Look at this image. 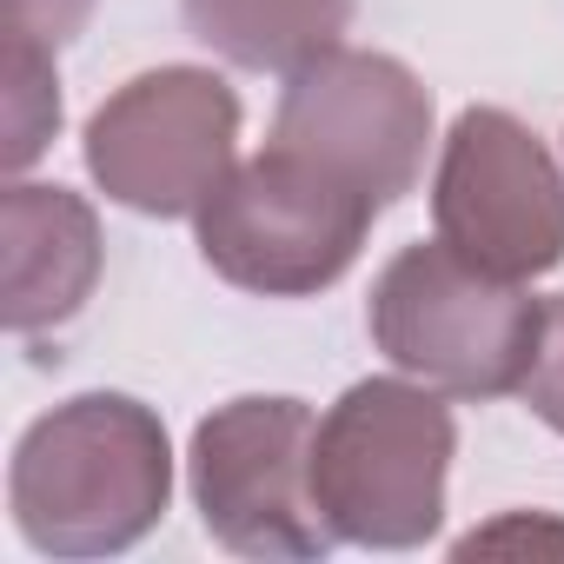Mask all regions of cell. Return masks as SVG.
I'll use <instances>...</instances> for the list:
<instances>
[{
	"mask_svg": "<svg viewBox=\"0 0 564 564\" xmlns=\"http://www.w3.org/2000/svg\"><path fill=\"white\" fill-rule=\"evenodd\" d=\"M173 498V445L153 405L80 392L41 412L8 465V505L41 557L133 551Z\"/></svg>",
	"mask_w": 564,
	"mask_h": 564,
	"instance_id": "cell-1",
	"label": "cell"
},
{
	"mask_svg": "<svg viewBox=\"0 0 564 564\" xmlns=\"http://www.w3.org/2000/svg\"><path fill=\"white\" fill-rule=\"evenodd\" d=\"M458 458L452 405L419 379H359L326 405L313 438L319 511L339 544L419 551L445 524V485Z\"/></svg>",
	"mask_w": 564,
	"mask_h": 564,
	"instance_id": "cell-2",
	"label": "cell"
},
{
	"mask_svg": "<svg viewBox=\"0 0 564 564\" xmlns=\"http://www.w3.org/2000/svg\"><path fill=\"white\" fill-rule=\"evenodd\" d=\"M544 300L524 293V279L485 272L458 246H405L366 300L372 346L445 399H505L531 372Z\"/></svg>",
	"mask_w": 564,
	"mask_h": 564,
	"instance_id": "cell-3",
	"label": "cell"
},
{
	"mask_svg": "<svg viewBox=\"0 0 564 564\" xmlns=\"http://www.w3.org/2000/svg\"><path fill=\"white\" fill-rule=\"evenodd\" d=\"M379 206L333 180L326 166L272 147L239 160L213 199L193 213L199 259L239 293L259 300H313L352 272Z\"/></svg>",
	"mask_w": 564,
	"mask_h": 564,
	"instance_id": "cell-4",
	"label": "cell"
},
{
	"mask_svg": "<svg viewBox=\"0 0 564 564\" xmlns=\"http://www.w3.org/2000/svg\"><path fill=\"white\" fill-rule=\"evenodd\" d=\"M313 438L319 412L306 399H226L193 425L186 485L199 505V524L232 557H272L306 564L339 544V531L319 511L313 485Z\"/></svg>",
	"mask_w": 564,
	"mask_h": 564,
	"instance_id": "cell-5",
	"label": "cell"
},
{
	"mask_svg": "<svg viewBox=\"0 0 564 564\" xmlns=\"http://www.w3.org/2000/svg\"><path fill=\"white\" fill-rule=\"evenodd\" d=\"M239 94L213 67H153L100 100L80 160L94 186L147 219H193L239 166Z\"/></svg>",
	"mask_w": 564,
	"mask_h": 564,
	"instance_id": "cell-6",
	"label": "cell"
},
{
	"mask_svg": "<svg viewBox=\"0 0 564 564\" xmlns=\"http://www.w3.org/2000/svg\"><path fill=\"white\" fill-rule=\"evenodd\" d=\"M272 147L326 166L333 180L359 186L386 213L425 173L432 94L392 54L333 47L300 74H286V94H279V113H272Z\"/></svg>",
	"mask_w": 564,
	"mask_h": 564,
	"instance_id": "cell-7",
	"label": "cell"
},
{
	"mask_svg": "<svg viewBox=\"0 0 564 564\" xmlns=\"http://www.w3.org/2000/svg\"><path fill=\"white\" fill-rule=\"evenodd\" d=\"M432 226L485 272L538 279L564 259V173L518 113L465 107L438 147Z\"/></svg>",
	"mask_w": 564,
	"mask_h": 564,
	"instance_id": "cell-8",
	"label": "cell"
},
{
	"mask_svg": "<svg viewBox=\"0 0 564 564\" xmlns=\"http://www.w3.org/2000/svg\"><path fill=\"white\" fill-rule=\"evenodd\" d=\"M0 239H8V326L21 339L67 326L100 279L94 206L67 186L14 180L0 199Z\"/></svg>",
	"mask_w": 564,
	"mask_h": 564,
	"instance_id": "cell-9",
	"label": "cell"
},
{
	"mask_svg": "<svg viewBox=\"0 0 564 564\" xmlns=\"http://www.w3.org/2000/svg\"><path fill=\"white\" fill-rule=\"evenodd\" d=\"M359 0H180L186 34L239 74H300L333 54Z\"/></svg>",
	"mask_w": 564,
	"mask_h": 564,
	"instance_id": "cell-10",
	"label": "cell"
},
{
	"mask_svg": "<svg viewBox=\"0 0 564 564\" xmlns=\"http://www.w3.org/2000/svg\"><path fill=\"white\" fill-rule=\"evenodd\" d=\"M61 133V80H54V47L41 41H8V166H34L47 140Z\"/></svg>",
	"mask_w": 564,
	"mask_h": 564,
	"instance_id": "cell-11",
	"label": "cell"
},
{
	"mask_svg": "<svg viewBox=\"0 0 564 564\" xmlns=\"http://www.w3.org/2000/svg\"><path fill=\"white\" fill-rule=\"evenodd\" d=\"M524 405L564 438V293L544 300V319H538V346H531V372H524Z\"/></svg>",
	"mask_w": 564,
	"mask_h": 564,
	"instance_id": "cell-12",
	"label": "cell"
},
{
	"mask_svg": "<svg viewBox=\"0 0 564 564\" xmlns=\"http://www.w3.org/2000/svg\"><path fill=\"white\" fill-rule=\"evenodd\" d=\"M94 14V0H14L8 8V34L14 41H41V47H67Z\"/></svg>",
	"mask_w": 564,
	"mask_h": 564,
	"instance_id": "cell-13",
	"label": "cell"
},
{
	"mask_svg": "<svg viewBox=\"0 0 564 564\" xmlns=\"http://www.w3.org/2000/svg\"><path fill=\"white\" fill-rule=\"evenodd\" d=\"M505 544H544V551H564V524L557 518H524V511H511V518H498V524H485V531H471V538H458V557H478V551H505Z\"/></svg>",
	"mask_w": 564,
	"mask_h": 564,
	"instance_id": "cell-14",
	"label": "cell"
}]
</instances>
